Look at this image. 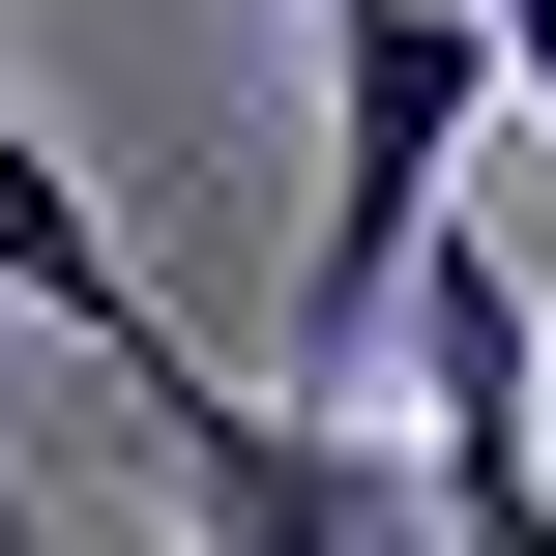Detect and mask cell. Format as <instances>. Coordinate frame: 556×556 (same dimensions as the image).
Segmentation results:
<instances>
[{"mask_svg":"<svg viewBox=\"0 0 556 556\" xmlns=\"http://www.w3.org/2000/svg\"><path fill=\"white\" fill-rule=\"evenodd\" d=\"M498 117H528V88H498V0H323V235H293V381L410 352V264L469 235L440 176H469Z\"/></svg>","mask_w":556,"mask_h":556,"instance_id":"cell-1","label":"cell"},{"mask_svg":"<svg viewBox=\"0 0 556 556\" xmlns=\"http://www.w3.org/2000/svg\"><path fill=\"white\" fill-rule=\"evenodd\" d=\"M147 440H176V528L205 556H440V469H381V440H323V381H117Z\"/></svg>","mask_w":556,"mask_h":556,"instance_id":"cell-2","label":"cell"},{"mask_svg":"<svg viewBox=\"0 0 556 556\" xmlns=\"http://www.w3.org/2000/svg\"><path fill=\"white\" fill-rule=\"evenodd\" d=\"M0 293H29L88 381H176V323H147V264L88 235V176H59V117H29V88H0Z\"/></svg>","mask_w":556,"mask_h":556,"instance_id":"cell-3","label":"cell"},{"mask_svg":"<svg viewBox=\"0 0 556 556\" xmlns=\"http://www.w3.org/2000/svg\"><path fill=\"white\" fill-rule=\"evenodd\" d=\"M498 88H528V147H556V0H498Z\"/></svg>","mask_w":556,"mask_h":556,"instance_id":"cell-4","label":"cell"},{"mask_svg":"<svg viewBox=\"0 0 556 556\" xmlns=\"http://www.w3.org/2000/svg\"><path fill=\"white\" fill-rule=\"evenodd\" d=\"M0 528H29V469H0Z\"/></svg>","mask_w":556,"mask_h":556,"instance_id":"cell-5","label":"cell"},{"mask_svg":"<svg viewBox=\"0 0 556 556\" xmlns=\"http://www.w3.org/2000/svg\"><path fill=\"white\" fill-rule=\"evenodd\" d=\"M0 556H59V528H0Z\"/></svg>","mask_w":556,"mask_h":556,"instance_id":"cell-6","label":"cell"}]
</instances>
